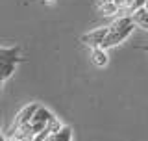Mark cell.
I'll list each match as a JSON object with an SVG mask.
<instances>
[{
  "label": "cell",
  "instance_id": "cell-11",
  "mask_svg": "<svg viewBox=\"0 0 148 141\" xmlns=\"http://www.w3.org/2000/svg\"><path fill=\"white\" fill-rule=\"evenodd\" d=\"M141 50H145V52H148V45H145V46H141Z\"/></svg>",
  "mask_w": 148,
  "mask_h": 141
},
{
  "label": "cell",
  "instance_id": "cell-2",
  "mask_svg": "<svg viewBox=\"0 0 148 141\" xmlns=\"http://www.w3.org/2000/svg\"><path fill=\"white\" fill-rule=\"evenodd\" d=\"M39 106H41L39 102L26 104V106L15 115V119H13V124H11V128H9V132H15V130L22 128V126L32 124V119H34V115H35V111H37V108H39Z\"/></svg>",
  "mask_w": 148,
  "mask_h": 141
},
{
  "label": "cell",
  "instance_id": "cell-3",
  "mask_svg": "<svg viewBox=\"0 0 148 141\" xmlns=\"http://www.w3.org/2000/svg\"><path fill=\"white\" fill-rule=\"evenodd\" d=\"M54 117H56V115L48 110V108H45V106H39V108H37L34 119H32V128H34V132H35V138H37L41 132H45V130L48 128L50 121H52Z\"/></svg>",
  "mask_w": 148,
  "mask_h": 141
},
{
  "label": "cell",
  "instance_id": "cell-10",
  "mask_svg": "<svg viewBox=\"0 0 148 141\" xmlns=\"http://www.w3.org/2000/svg\"><path fill=\"white\" fill-rule=\"evenodd\" d=\"M8 141H21V139H17V138H13V135H9V139Z\"/></svg>",
  "mask_w": 148,
  "mask_h": 141
},
{
  "label": "cell",
  "instance_id": "cell-8",
  "mask_svg": "<svg viewBox=\"0 0 148 141\" xmlns=\"http://www.w3.org/2000/svg\"><path fill=\"white\" fill-rule=\"evenodd\" d=\"M45 141H72V128L65 124L63 128L59 130V132L50 134V135H48V138H46Z\"/></svg>",
  "mask_w": 148,
  "mask_h": 141
},
{
  "label": "cell",
  "instance_id": "cell-6",
  "mask_svg": "<svg viewBox=\"0 0 148 141\" xmlns=\"http://www.w3.org/2000/svg\"><path fill=\"white\" fill-rule=\"evenodd\" d=\"M89 58L91 62L96 65V67H106L109 62V56H108V50L102 48V46H96V48H89Z\"/></svg>",
  "mask_w": 148,
  "mask_h": 141
},
{
  "label": "cell",
  "instance_id": "cell-12",
  "mask_svg": "<svg viewBox=\"0 0 148 141\" xmlns=\"http://www.w3.org/2000/svg\"><path fill=\"white\" fill-rule=\"evenodd\" d=\"M0 141H8V139H6V138H4V135H2V134H0Z\"/></svg>",
  "mask_w": 148,
  "mask_h": 141
},
{
  "label": "cell",
  "instance_id": "cell-4",
  "mask_svg": "<svg viewBox=\"0 0 148 141\" xmlns=\"http://www.w3.org/2000/svg\"><path fill=\"white\" fill-rule=\"evenodd\" d=\"M108 26H100V28H95V30L87 32V34L82 35V43L87 45L89 48H96V46H102L104 45V39L108 35Z\"/></svg>",
  "mask_w": 148,
  "mask_h": 141
},
{
  "label": "cell",
  "instance_id": "cell-7",
  "mask_svg": "<svg viewBox=\"0 0 148 141\" xmlns=\"http://www.w3.org/2000/svg\"><path fill=\"white\" fill-rule=\"evenodd\" d=\"M132 21H133V24H135L137 28H141V30L148 32V13H146L145 8L133 13V15H132Z\"/></svg>",
  "mask_w": 148,
  "mask_h": 141
},
{
  "label": "cell",
  "instance_id": "cell-5",
  "mask_svg": "<svg viewBox=\"0 0 148 141\" xmlns=\"http://www.w3.org/2000/svg\"><path fill=\"white\" fill-rule=\"evenodd\" d=\"M21 62V50H18V46H0V65H17Z\"/></svg>",
  "mask_w": 148,
  "mask_h": 141
},
{
  "label": "cell",
  "instance_id": "cell-1",
  "mask_svg": "<svg viewBox=\"0 0 148 141\" xmlns=\"http://www.w3.org/2000/svg\"><path fill=\"white\" fill-rule=\"evenodd\" d=\"M133 21L130 15H119L115 19L111 24H108V35H106L104 39V45H102V48H111V46H117L120 43H124V41L128 39L130 35H132L133 32Z\"/></svg>",
  "mask_w": 148,
  "mask_h": 141
},
{
  "label": "cell",
  "instance_id": "cell-9",
  "mask_svg": "<svg viewBox=\"0 0 148 141\" xmlns=\"http://www.w3.org/2000/svg\"><path fill=\"white\" fill-rule=\"evenodd\" d=\"M104 4H119V0H98L96 6H104Z\"/></svg>",
  "mask_w": 148,
  "mask_h": 141
}]
</instances>
